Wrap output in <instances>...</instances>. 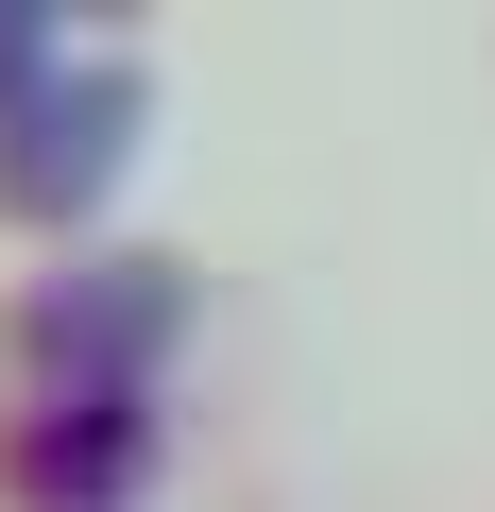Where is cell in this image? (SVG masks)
<instances>
[{
	"label": "cell",
	"instance_id": "cell-1",
	"mask_svg": "<svg viewBox=\"0 0 495 512\" xmlns=\"http://www.w3.org/2000/svg\"><path fill=\"white\" fill-rule=\"evenodd\" d=\"M103 120H120V86H86L69 120H35V154H0V205H69V188H103Z\"/></svg>",
	"mask_w": 495,
	"mask_h": 512
}]
</instances>
